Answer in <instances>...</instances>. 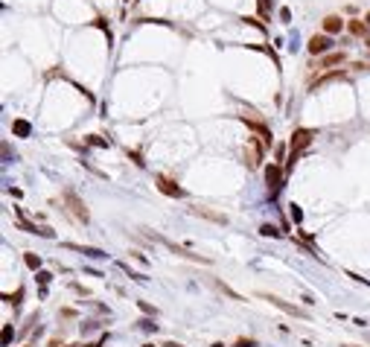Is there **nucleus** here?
Returning <instances> with one entry per match:
<instances>
[{"label": "nucleus", "instance_id": "4", "mask_svg": "<svg viewBox=\"0 0 370 347\" xmlns=\"http://www.w3.org/2000/svg\"><path fill=\"white\" fill-rule=\"evenodd\" d=\"M306 47H309V52H312V56H326V52L332 50V35H326V32L312 35Z\"/></svg>", "mask_w": 370, "mask_h": 347}, {"label": "nucleus", "instance_id": "1", "mask_svg": "<svg viewBox=\"0 0 370 347\" xmlns=\"http://www.w3.org/2000/svg\"><path fill=\"white\" fill-rule=\"evenodd\" d=\"M312 140H315V132L312 128H298L294 134H292V140H288V160H286V170H292L294 166V160L312 146Z\"/></svg>", "mask_w": 370, "mask_h": 347}, {"label": "nucleus", "instance_id": "5", "mask_svg": "<svg viewBox=\"0 0 370 347\" xmlns=\"http://www.w3.org/2000/svg\"><path fill=\"white\" fill-rule=\"evenodd\" d=\"M154 187L164 192V196H169V198H181V196H184V190L178 187V181H172L166 175H158V178H154Z\"/></svg>", "mask_w": 370, "mask_h": 347}, {"label": "nucleus", "instance_id": "10", "mask_svg": "<svg viewBox=\"0 0 370 347\" xmlns=\"http://www.w3.org/2000/svg\"><path fill=\"white\" fill-rule=\"evenodd\" d=\"M344 26H347V20H344L341 15H326L324 18V32L326 35H338Z\"/></svg>", "mask_w": 370, "mask_h": 347}, {"label": "nucleus", "instance_id": "15", "mask_svg": "<svg viewBox=\"0 0 370 347\" xmlns=\"http://www.w3.org/2000/svg\"><path fill=\"white\" fill-rule=\"evenodd\" d=\"M12 132L20 134V138H26V134H30V122H26V120H15V122H12Z\"/></svg>", "mask_w": 370, "mask_h": 347}, {"label": "nucleus", "instance_id": "6", "mask_svg": "<svg viewBox=\"0 0 370 347\" xmlns=\"http://www.w3.org/2000/svg\"><path fill=\"white\" fill-rule=\"evenodd\" d=\"M283 175H286V166H280V164H268V166H266V184H268L271 190H277V187L283 184Z\"/></svg>", "mask_w": 370, "mask_h": 347}, {"label": "nucleus", "instance_id": "14", "mask_svg": "<svg viewBox=\"0 0 370 347\" xmlns=\"http://www.w3.org/2000/svg\"><path fill=\"white\" fill-rule=\"evenodd\" d=\"M68 248L79 251V254H88V257H105L102 251H96V248H88V245H68Z\"/></svg>", "mask_w": 370, "mask_h": 347}, {"label": "nucleus", "instance_id": "22", "mask_svg": "<svg viewBox=\"0 0 370 347\" xmlns=\"http://www.w3.org/2000/svg\"><path fill=\"white\" fill-rule=\"evenodd\" d=\"M164 347H181V344H175V342H169V344H164Z\"/></svg>", "mask_w": 370, "mask_h": 347}, {"label": "nucleus", "instance_id": "13", "mask_svg": "<svg viewBox=\"0 0 370 347\" xmlns=\"http://www.w3.org/2000/svg\"><path fill=\"white\" fill-rule=\"evenodd\" d=\"M347 30H350L353 35H362V38H364V35H368V20L353 18V20H347Z\"/></svg>", "mask_w": 370, "mask_h": 347}, {"label": "nucleus", "instance_id": "19", "mask_svg": "<svg viewBox=\"0 0 370 347\" xmlns=\"http://www.w3.org/2000/svg\"><path fill=\"white\" fill-rule=\"evenodd\" d=\"M260 234H262V236H280V230H277L274 225H262L260 228Z\"/></svg>", "mask_w": 370, "mask_h": 347}, {"label": "nucleus", "instance_id": "11", "mask_svg": "<svg viewBox=\"0 0 370 347\" xmlns=\"http://www.w3.org/2000/svg\"><path fill=\"white\" fill-rule=\"evenodd\" d=\"M192 213H196V216H202V219L216 222V225H228V216H224V213H213V210H207V208H192Z\"/></svg>", "mask_w": 370, "mask_h": 347}, {"label": "nucleus", "instance_id": "27", "mask_svg": "<svg viewBox=\"0 0 370 347\" xmlns=\"http://www.w3.org/2000/svg\"><path fill=\"white\" fill-rule=\"evenodd\" d=\"M26 347H32V344H26Z\"/></svg>", "mask_w": 370, "mask_h": 347}, {"label": "nucleus", "instance_id": "8", "mask_svg": "<svg viewBox=\"0 0 370 347\" xmlns=\"http://www.w3.org/2000/svg\"><path fill=\"white\" fill-rule=\"evenodd\" d=\"M242 120H245V126H248L251 132H256V138H262V143H268V146H271V138H274V134H271V128L266 126V122L251 120V117H242Z\"/></svg>", "mask_w": 370, "mask_h": 347}, {"label": "nucleus", "instance_id": "2", "mask_svg": "<svg viewBox=\"0 0 370 347\" xmlns=\"http://www.w3.org/2000/svg\"><path fill=\"white\" fill-rule=\"evenodd\" d=\"M262 138H251L248 140V146L242 149V160H245V166L248 170H256L260 166V160H262Z\"/></svg>", "mask_w": 370, "mask_h": 347}, {"label": "nucleus", "instance_id": "26", "mask_svg": "<svg viewBox=\"0 0 370 347\" xmlns=\"http://www.w3.org/2000/svg\"><path fill=\"white\" fill-rule=\"evenodd\" d=\"M368 47H370V38H368Z\"/></svg>", "mask_w": 370, "mask_h": 347}, {"label": "nucleus", "instance_id": "3", "mask_svg": "<svg viewBox=\"0 0 370 347\" xmlns=\"http://www.w3.org/2000/svg\"><path fill=\"white\" fill-rule=\"evenodd\" d=\"M64 202H68V208H70V213L82 222V225H88V219H90V213H88V208H84V202L76 196L73 190H64Z\"/></svg>", "mask_w": 370, "mask_h": 347}, {"label": "nucleus", "instance_id": "12", "mask_svg": "<svg viewBox=\"0 0 370 347\" xmlns=\"http://www.w3.org/2000/svg\"><path fill=\"white\" fill-rule=\"evenodd\" d=\"M262 298H266L268 304H274L277 310H283V312H288V315H306V312L300 310V306H292V304H283L280 298H274V295H262Z\"/></svg>", "mask_w": 370, "mask_h": 347}, {"label": "nucleus", "instance_id": "17", "mask_svg": "<svg viewBox=\"0 0 370 347\" xmlns=\"http://www.w3.org/2000/svg\"><path fill=\"white\" fill-rule=\"evenodd\" d=\"M20 298H24V289H15V295H3V300H6V304H12V306H18V304H20Z\"/></svg>", "mask_w": 370, "mask_h": 347}, {"label": "nucleus", "instance_id": "24", "mask_svg": "<svg viewBox=\"0 0 370 347\" xmlns=\"http://www.w3.org/2000/svg\"><path fill=\"white\" fill-rule=\"evenodd\" d=\"M143 347H154V344H143Z\"/></svg>", "mask_w": 370, "mask_h": 347}, {"label": "nucleus", "instance_id": "18", "mask_svg": "<svg viewBox=\"0 0 370 347\" xmlns=\"http://www.w3.org/2000/svg\"><path fill=\"white\" fill-rule=\"evenodd\" d=\"M256 6H260V15L262 18L271 15V0H256Z\"/></svg>", "mask_w": 370, "mask_h": 347}, {"label": "nucleus", "instance_id": "21", "mask_svg": "<svg viewBox=\"0 0 370 347\" xmlns=\"http://www.w3.org/2000/svg\"><path fill=\"white\" fill-rule=\"evenodd\" d=\"M50 278H52L50 272H38V283H50Z\"/></svg>", "mask_w": 370, "mask_h": 347}, {"label": "nucleus", "instance_id": "20", "mask_svg": "<svg viewBox=\"0 0 370 347\" xmlns=\"http://www.w3.org/2000/svg\"><path fill=\"white\" fill-rule=\"evenodd\" d=\"M9 338H12V327L6 324V327H3V344H9Z\"/></svg>", "mask_w": 370, "mask_h": 347}, {"label": "nucleus", "instance_id": "23", "mask_svg": "<svg viewBox=\"0 0 370 347\" xmlns=\"http://www.w3.org/2000/svg\"><path fill=\"white\" fill-rule=\"evenodd\" d=\"M364 20H368V26H370V12H368V15H364Z\"/></svg>", "mask_w": 370, "mask_h": 347}, {"label": "nucleus", "instance_id": "25", "mask_svg": "<svg viewBox=\"0 0 370 347\" xmlns=\"http://www.w3.org/2000/svg\"><path fill=\"white\" fill-rule=\"evenodd\" d=\"M344 347H356V344H344Z\"/></svg>", "mask_w": 370, "mask_h": 347}, {"label": "nucleus", "instance_id": "16", "mask_svg": "<svg viewBox=\"0 0 370 347\" xmlns=\"http://www.w3.org/2000/svg\"><path fill=\"white\" fill-rule=\"evenodd\" d=\"M24 260H26V266H30V268H41V257H38V254H32V251H30V254H24Z\"/></svg>", "mask_w": 370, "mask_h": 347}, {"label": "nucleus", "instance_id": "28", "mask_svg": "<svg viewBox=\"0 0 370 347\" xmlns=\"http://www.w3.org/2000/svg\"><path fill=\"white\" fill-rule=\"evenodd\" d=\"M126 3H128V0H126Z\"/></svg>", "mask_w": 370, "mask_h": 347}, {"label": "nucleus", "instance_id": "7", "mask_svg": "<svg viewBox=\"0 0 370 347\" xmlns=\"http://www.w3.org/2000/svg\"><path fill=\"white\" fill-rule=\"evenodd\" d=\"M344 62H347V52L338 50V52H326V56L318 58L312 68H315V70H326V68H336V64H344Z\"/></svg>", "mask_w": 370, "mask_h": 347}, {"label": "nucleus", "instance_id": "9", "mask_svg": "<svg viewBox=\"0 0 370 347\" xmlns=\"http://www.w3.org/2000/svg\"><path fill=\"white\" fill-rule=\"evenodd\" d=\"M341 79H347V70H332V73H324L320 79H312V90H318L324 85H332V82H341Z\"/></svg>", "mask_w": 370, "mask_h": 347}]
</instances>
